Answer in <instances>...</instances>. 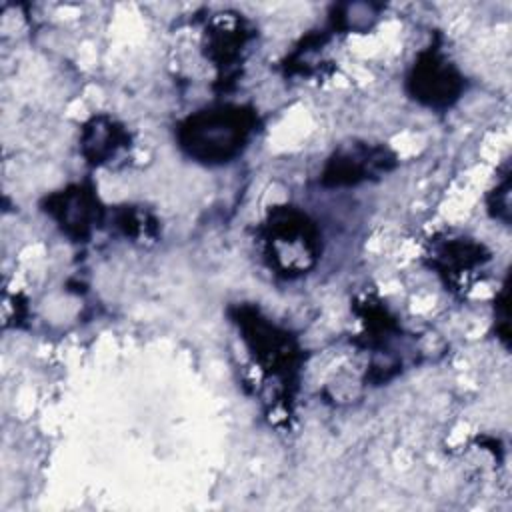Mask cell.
<instances>
[{"mask_svg":"<svg viewBox=\"0 0 512 512\" xmlns=\"http://www.w3.org/2000/svg\"><path fill=\"white\" fill-rule=\"evenodd\" d=\"M250 120L240 108H218L196 114L182 130L184 146L202 160H224L246 140Z\"/></svg>","mask_w":512,"mask_h":512,"instance_id":"1","label":"cell"}]
</instances>
